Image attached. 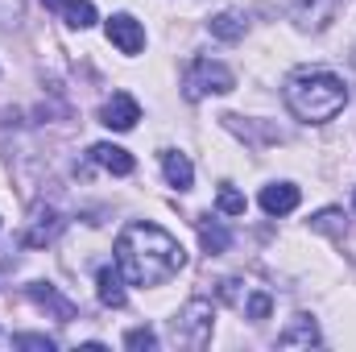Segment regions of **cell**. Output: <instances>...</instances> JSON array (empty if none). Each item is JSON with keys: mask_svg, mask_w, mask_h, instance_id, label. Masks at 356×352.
<instances>
[{"mask_svg": "<svg viewBox=\"0 0 356 352\" xmlns=\"http://www.w3.org/2000/svg\"><path fill=\"white\" fill-rule=\"evenodd\" d=\"M116 265L133 286H162L186 265V249L149 220H133L116 237Z\"/></svg>", "mask_w": 356, "mask_h": 352, "instance_id": "cell-1", "label": "cell"}, {"mask_svg": "<svg viewBox=\"0 0 356 352\" xmlns=\"http://www.w3.org/2000/svg\"><path fill=\"white\" fill-rule=\"evenodd\" d=\"M286 104L298 120L307 125H327L344 112L348 104V88L336 71H323V67H302L286 79Z\"/></svg>", "mask_w": 356, "mask_h": 352, "instance_id": "cell-2", "label": "cell"}, {"mask_svg": "<svg viewBox=\"0 0 356 352\" xmlns=\"http://www.w3.org/2000/svg\"><path fill=\"white\" fill-rule=\"evenodd\" d=\"M211 328H216V307L207 298H191L175 319H170V336L182 349H203L211 340Z\"/></svg>", "mask_w": 356, "mask_h": 352, "instance_id": "cell-3", "label": "cell"}, {"mask_svg": "<svg viewBox=\"0 0 356 352\" xmlns=\"http://www.w3.org/2000/svg\"><path fill=\"white\" fill-rule=\"evenodd\" d=\"M232 88H236L232 71H228L224 63H211V58H195V63H191V71H186V79H182V91H186V99L224 95V91H232Z\"/></svg>", "mask_w": 356, "mask_h": 352, "instance_id": "cell-4", "label": "cell"}, {"mask_svg": "<svg viewBox=\"0 0 356 352\" xmlns=\"http://www.w3.org/2000/svg\"><path fill=\"white\" fill-rule=\"evenodd\" d=\"M108 42H112L120 54H141V50H145V29H141L137 17L116 13V17H108Z\"/></svg>", "mask_w": 356, "mask_h": 352, "instance_id": "cell-5", "label": "cell"}, {"mask_svg": "<svg viewBox=\"0 0 356 352\" xmlns=\"http://www.w3.org/2000/svg\"><path fill=\"white\" fill-rule=\"evenodd\" d=\"M137 120H141V104H137L129 91H116V95L104 104V112H99V125H108V129H116V133H129Z\"/></svg>", "mask_w": 356, "mask_h": 352, "instance_id": "cell-6", "label": "cell"}, {"mask_svg": "<svg viewBox=\"0 0 356 352\" xmlns=\"http://www.w3.org/2000/svg\"><path fill=\"white\" fill-rule=\"evenodd\" d=\"M29 298H33L42 311H50L58 323H71V319H79V307H75L71 298H63V294H58L50 282H33V286H29Z\"/></svg>", "mask_w": 356, "mask_h": 352, "instance_id": "cell-7", "label": "cell"}, {"mask_svg": "<svg viewBox=\"0 0 356 352\" xmlns=\"http://www.w3.org/2000/svg\"><path fill=\"white\" fill-rule=\"evenodd\" d=\"M298 186L294 182H269V186H261V211L266 216H290L294 207H298Z\"/></svg>", "mask_w": 356, "mask_h": 352, "instance_id": "cell-8", "label": "cell"}, {"mask_svg": "<svg viewBox=\"0 0 356 352\" xmlns=\"http://www.w3.org/2000/svg\"><path fill=\"white\" fill-rule=\"evenodd\" d=\"M58 232H63V216H58L54 207H38V211H33V224H29V232H25V245L42 249V245H50Z\"/></svg>", "mask_w": 356, "mask_h": 352, "instance_id": "cell-9", "label": "cell"}, {"mask_svg": "<svg viewBox=\"0 0 356 352\" xmlns=\"http://www.w3.org/2000/svg\"><path fill=\"white\" fill-rule=\"evenodd\" d=\"M95 294H99V303H104V307H124V303H129L120 265H104V269L95 273Z\"/></svg>", "mask_w": 356, "mask_h": 352, "instance_id": "cell-10", "label": "cell"}, {"mask_svg": "<svg viewBox=\"0 0 356 352\" xmlns=\"http://www.w3.org/2000/svg\"><path fill=\"white\" fill-rule=\"evenodd\" d=\"M294 21L302 29H327V21H336V0H294Z\"/></svg>", "mask_w": 356, "mask_h": 352, "instance_id": "cell-11", "label": "cell"}, {"mask_svg": "<svg viewBox=\"0 0 356 352\" xmlns=\"http://www.w3.org/2000/svg\"><path fill=\"white\" fill-rule=\"evenodd\" d=\"M311 344H319V323H315L311 315H298V319L277 336V349H311Z\"/></svg>", "mask_w": 356, "mask_h": 352, "instance_id": "cell-12", "label": "cell"}, {"mask_svg": "<svg viewBox=\"0 0 356 352\" xmlns=\"http://www.w3.org/2000/svg\"><path fill=\"white\" fill-rule=\"evenodd\" d=\"M91 158H95V162H99L104 170H112V175H120V178H124V175H133V166H137L129 150H120V145H108V141L91 145Z\"/></svg>", "mask_w": 356, "mask_h": 352, "instance_id": "cell-13", "label": "cell"}, {"mask_svg": "<svg viewBox=\"0 0 356 352\" xmlns=\"http://www.w3.org/2000/svg\"><path fill=\"white\" fill-rule=\"evenodd\" d=\"M162 170H166V182H170L175 191H191V182H195V166H191L186 154L166 150V154H162Z\"/></svg>", "mask_w": 356, "mask_h": 352, "instance_id": "cell-14", "label": "cell"}, {"mask_svg": "<svg viewBox=\"0 0 356 352\" xmlns=\"http://www.w3.org/2000/svg\"><path fill=\"white\" fill-rule=\"evenodd\" d=\"M207 29H211V38H220V42H241L245 29H249V21H245L241 13H216V17L207 21Z\"/></svg>", "mask_w": 356, "mask_h": 352, "instance_id": "cell-15", "label": "cell"}, {"mask_svg": "<svg viewBox=\"0 0 356 352\" xmlns=\"http://www.w3.org/2000/svg\"><path fill=\"white\" fill-rule=\"evenodd\" d=\"M63 17L71 29H91L95 25V4L91 0H63Z\"/></svg>", "mask_w": 356, "mask_h": 352, "instance_id": "cell-16", "label": "cell"}, {"mask_svg": "<svg viewBox=\"0 0 356 352\" xmlns=\"http://www.w3.org/2000/svg\"><path fill=\"white\" fill-rule=\"evenodd\" d=\"M199 241H203V249H207V253H224V249L232 245L228 228H220L216 220H199Z\"/></svg>", "mask_w": 356, "mask_h": 352, "instance_id": "cell-17", "label": "cell"}, {"mask_svg": "<svg viewBox=\"0 0 356 352\" xmlns=\"http://www.w3.org/2000/svg\"><path fill=\"white\" fill-rule=\"evenodd\" d=\"M216 207H220L224 216H245V211H249V199H245L236 186H228V182H224V186H220V195H216Z\"/></svg>", "mask_w": 356, "mask_h": 352, "instance_id": "cell-18", "label": "cell"}, {"mask_svg": "<svg viewBox=\"0 0 356 352\" xmlns=\"http://www.w3.org/2000/svg\"><path fill=\"white\" fill-rule=\"evenodd\" d=\"M311 228L315 232H327V237H340L344 232V211L340 207H323V211L311 216Z\"/></svg>", "mask_w": 356, "mask_h": 352, "instance_id": "cell-19", "label": "cell"}, {"mask_svg": "<svg viewBox=\"0 0 356 352\" xmlns=\"http://www.w3.org/2000/svg\"><path fill=\"white\" fill-rule=\"evenodd\" d=\"M245 319H253V323H261V319H269V311H273V298H269L266 290H249V298H245Z\"/></svg>", "mask_w": 356, "mask_h": 352, "instance_id": "cell-20", "label": "cell"}, {"mask_svg": "<svg viewBox=\"0 0 356 352\" xmlns=\"http://www.w3.org/2000/svg\"><path fill=\"white\" fill-rule=\"evenodd\" d=\"M124 349H133V352H154V349H158V332H154V328H133V332L124 336Z\"/></svg>", "mask_w": 356, "mask_h": 352, "instance_id": "cell-21", "label": "cell"}, {"mask_svg": "<svg viewBox=\"0 0 356 352\" xmlns=\"http://www.w3.org/2000/svg\"><path fill=\"white\" fill-rule=\"evenodd\" d=\"M13 344L17 349H33V352H54V340L50 336H17Z\"/></svg>", "mask_w": 356, "mask_h": 352, "instance_id": "cell-22", "label": "cell"}, {"mask_svg": "<svg viewBox=\"0 0 356 352\" xmlns=\"http://www.w3.org/2000/svg\"><path fill=\"white\" fill-rule=\"evenodd\" d=\"M21 17H25V4L21 0H0V21L4 25H17Z\"/></svg>", "mask_w": 356, "mask_h": 352, "instance_id": "cell-23", "label": "cell"}, {"mask_svg": "<svg viewBox=\"0 0 356 352\" xmlns=\"http://www.w3.org/2000/svg\"><path fill=\"white\" fill-rule=\"evenodd\" d=\"M42 4H46V8H63V0H42Z\"/></svg>", "mask_w": 356, "mask_h": 352, "instance_id": "cell-24", "label": "cell"}, {"mask_svg": "<svg viewBox=\"0 0 356 352\" xmlns=\"http://www.w3.org/2000/svg\"><path fill=\"white\" fill-rule=\"evenodd\" d=\"M0 344H4V336H0Z\"/></svg>", "mask_w": 356, "mask_h": 352, "instance_id": "cell-25", "label": "cell"}, {"mask_svg": "<svg viewBox=\"0 0 356 352\" xmlns=\"http://www.w3.org/2000/svg\"><path fill=\"white\" fill-rule=\"evenodd\" d=\"M353 203H356V195H353Z\"/></svg>", "mask_w": 356, "mask_h": 352, "instance_id": "cell-26", "label": "cell"}]
</instances>
